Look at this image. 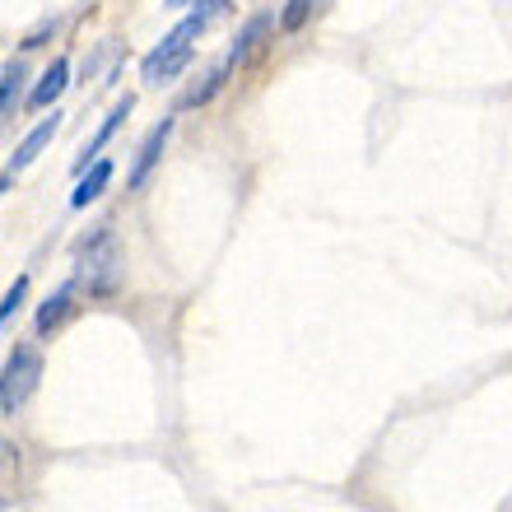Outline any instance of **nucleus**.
Returning <instances> with one entry per match:
<instances>
[{
  "label": "nucleus",
  "instance_id": "obj_1",
  "mask_svg": "<svg viewBox=\"0 0 512 512\" xmlns=\"http://www.w3.org/2000/svg\"><path fill=\"white\" fill-rule=\"evenodd\" d=\"M229 10V0H201V10L196 14H187L182 24L168 33V38L154 47V52L140 61V80L149 84V89H159V84H168V80H177L182 70L191 66V38H201L205 28L215 24L219 14Z\"/></svg>",
  "mask_w": 512,
  "mask_h": 512
},
{
  "label": "nucleus",
  "instance_id": "obj_15",
  "mask_svg": "<svg viewBox=\"0 0 512 512\" xmlns=\"http://www.w3.org/2000/svg\"><path fill=\"white\" fill-rule=\"evenodd\" d=\"M168 10H187V5H201V0H163Z\"/></svg>",
  "mask_w": 512,
  "mask_h": 512
},
{
  "label": "nucleus",
  "instance_id": "obj_2",
  "mask_svg": "<svg viewBox=\"0 0 512 512\" xmlns=\"http://www.w3.org/2000/svg\"><path fill=\"white\" fill-rule=\"evenodd\" d=\"M75 280L98 298L117 294V284H122V252H117V233L108 224H98L89 238H80V247H75Z\"/></svg>",
  "mask_w": 512,
  "mask_h": 512
},
{
  "label": "nucleus",
  "instance_id": "obj_13",
  "mask_svg": "<svg viewBox=\"0 0 512 512\" xmlns=\"http://www.w3.org/2000/svg\"><path fill=\"white\" fill-rule=\"evenodd\" d=\"M24 294H28V280H24V275H19V280L10 284V294H5V303H0V322H5V326L14 322V312L24 308Z\"/></svg>",
  "mask_w": 512,
  "mask_h": 512
},
{
  "label": "nucleus",
  "instance_id": "obj_10",
  "mask_svg": "<svg viewBox=\"0 0 512 512\" xmlns=\"http://www.w3.org/2000/svg\"><path fill=\"white\" fill-rule=\"evenodd\" d=\"M266 33H270V14H252V19L243 24V33H238V42L229 47V61H224V66H229V70L243 66L247 56L261 47V38H266Z\"/></svg>",
  "mask_w": 512,
  "mask_h": 512
},
{
  "label": "nucleus",
  "instance_id": "obj_8",
  "mask_svg": "<svg viewBox=\"0 0 512 512\" xmlns=\"http://www.w3.org/2000/svg\"><path fill=\"white\" fill-rule=\"evenodd\" d=\"M75 289H80V280H66V284H61V289H56V294L38 308V322H33V326H38V336H52L56 326L70 317V298H75Z\"/></svg>",
  "mask_w": 512,
  "mask_h": 512
},
{
  "label": "nucleus",
  "instance_id": "obj_14",
  "mask_svg": "<svg viewBox=\"0 0 512 512\" xmlns=\"http://www.w3.org/2000/svg\"><path fill=\"white\" fill-rule=\"evenodd\" d=\"M52 33H56V24H42L38 33H28V38L19 42V47H24V52H33V47H47V38H52Z\"/></svg>",
  "mask_w": 512,
  "mask_h": 512
},
{
  "label": "nucleus",
  "instance_id": "obj_9",
  "mask_svg": "<svg viewBox=\"0 0 512 512\" xmlns=\"http://www.w3.org/2000/svg\"><path fill=\"white\" fill-rule=\"evenodd\" d=\"M108 182H112V163L108 159H98L89 173H80V182H75V191H70V205L75 210H84L89 201H98L103 191H108Z\"/></svg>",
  "mask_w": 512,
  "mask_h": 512
},
{
  "label": "nucleus",
  "instance_id": "obj_7",
  "mask_svg": "<svg viewBox=\"0 0 512 512\" xmlns=\"http://www.w3.org/2000/svg\"><path fill=\"white\" fill-rule=\"evenodd\" d=\"M66 89H70V61H66V56H56L52 66H47V75L38 80V89L28 94V108H52Z\"/></svg>",
  "mask_w": 512,
  "mask_h": 512
},
{
  "label": "nucleus",
  "instance_id": "obj_4",
  "mask_svg": "<svg viewBox=\"0 0 512 512\" xmlns=\"http://www.w3.org/2000/svg\"><path fill=\"white\" fill-rule=\"evenodd\" d=\"M168 135H173V117H163L154 131H149V140L140 145V154H135V163H131V177H126V187L131 191H140L149 182V173L159 168V159H163V145H168Z\"/></svg>",
  "mask_w": 512,
  "mask_h": 512
},
{
  "label": "nucleus",
  "instance_id": "obj_11",
  "mask_svg": "<svg viewBox=\"0 0 512 512\" xmlns=\"http://www.w3.org/2000/svg\"><path fill=\"white\" fill-rule=\"evenodd\" d=\"M24 61H5V75H0V117L14 122V112H19V94H24Z\"/></svg>",
  "mask_w": 512,
  "mask_h": 512
},
{
  "label": "nucleus",
  "instance_id": "obj_6",
  "mask_svg": "<svg viewBox=\"0 0 512 512\" xmlns=\"http://www.w3.org/2000/svg\"><path fill=\"white\" fill-rule=\"evenodd\" d=\"M56 131H61V112H52L47 122H38L33 131L24 135V140H19V149L10 154V168H5V173H19V168H28V163L38 159L42 149H47V145L56 140Z\"/></svg>",
  "mask_w": 512,
  "mask_h": 512
},
{
  "label": "nucleus",
  "instance_id": "obj_12",
  "mask_svg": "<svg viewBox=\"0 0 512 512\" xmlns=\"http://www.w3.org/2000/svg\"><path fill=\"white\" fill-rule=\"evenodd\" d=\"M312 10H322V0H284L280 28H284V33H298V28L312 19Z\"/></svg>",
  "mask_w": 512,
  "mask_h": 512
},
{
  "label": "nucleus",
  "instance_id": "obj_3",
  "mask_svg": "<svg viewBox=\"0 0 512 512\" xmlns=\"http://www.w3.org/2000/svg\"><path fill=\"white\" fill-rule=\"evenodd\" d=\"M42 378V359L38 350H28V345H14L10 359H5V378H0V415H14L19 405L33 396Z\"/></svg>",
  "mask_w": 512,
  "mask_h": 512
},
{
  "label": "nucleus",
  "instance_id": "obj_5",
  "mask_svg": "<svg viewBox=\"0 0 512 512\" xmlns=\"http://www.w3.org/2000/svg\"><path fill=\"white\" fill-rule=\"evenodd\" d=\"M131 108H135V98L126 94V98H117V108L108 112V117H103V126H98V135L94 140H89V145H84V154L80 159H75V173H89V168H94L98 163V154H103V145H108L112 135H117V126L126 122V117H131Z\"/></svg>",
  "mask_w": 512,
  "mask_h": 512
}]
</instances>
